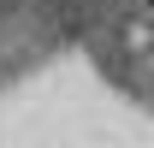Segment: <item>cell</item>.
Returning a JSON list of instances; mask_svg holds the SVG:
<instances>
[{
	"mask_svg": "<svg viewBox=\"0 0 154 148\" xmlns=\"http://www.w3.org/2000/svg\"><path fill=\"white\" fill-rule=\"evenodd\" d=\"M148 6H154V0H148Z\"/></svg>",
	"mask_w": 154,
	"mask_h": 148,
	"instance_id": "cell-1",
	"label": "cell"
}]
</instances>
